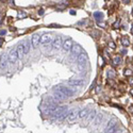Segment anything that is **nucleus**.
I'll return each instance as SVG.
<instances>
[{
    "mask_svg": "<svg viewBox=\"0 0 133 133\" xmlns=\"http://www.w3.org/2000/svg\"><path fill=\"white\" fill-rule=\"evenodd\" d=\"M55 91L61 93L62 95H64L65 97H71L73 95V91L70 90L69 87L64 86V85H57V86H55Z\"/></svg>",
    "mask_w": 133,
    "mask_h": 133,
    "instance_id": "obj_1",
    "label": "nucleus"
},
{
    "mask_svg": "<svg viewBox=\"0 0 133 133\" xmlns=\"http://www.w3.org/2000/svg\"><path fill=\"white\" fill-rule=\"evenodd\" d=\"M116 129H117V120L112 119L106 126L104 133H116Z\"/></svg>",
    "mask_w": 133,
    "mask_h": 133,
    "instance_id": "obj_2",
    "label": "nucleus"
},
{
    "mask_svg": "<svg viewBox=\"0 0 133 133\" xmlns=\"http://www.w3.org/2000/svg\"><path fill=\"white\" fill-rule=\"evenodd\" d=\"M8 57H9V63L11 64H15L18 60V54H17L16 49H11L10 52L8 53Z\"/></svg>",
    "mask_w": 133,
    "mask_h": 133,
    "instance_id": "obj_3",
    "label": "nucleus"
},
{
    "mask_svg": "<svg viewBox=\"0 0 133 133\" xmlns=\"http://www.w3.org/2000/svg\"><path fill=\"white\" fill-rule=\"evenodd\" d=\"M8 64H9V57H8V54H5V52L1 53V55H0V68L5 69L8 67Z\"/></svg>",
    "mask_w": 133,
    "mask_h": 133,
    "instance_id": "obj_4",
    "label": "nucleus"
},
{
    "mask_svg": "<svg viewBox=\"0 0 133 133\" xmlns=\"http://www.w3.org/2000/svg\"><path fill=\"white\" fill-rule=\"evenodd\" d=\"M72 46H73V42L71 38H66L64 42H63V50L65 51V52H68V51H70L71 49H72Z\"/></svg>",
    "mask_w": 133,
    "mask_h": 133,
    "instance_id": "obj_5",
    "label": "nucleus"
},
{
    "mask_svg": "<svg viewBox=\"0 0 133 133\" xmlns=\"http://www.w3.org/2000/svg\"><path fill=\"white\" fill-rule=\"evenodd\" d=\"M68 84L71 85V86L80 87V86H84L85 81L83 79H70V80H68Z\"/></svg>",
    "mask_w": 133,
    "mask_h": 133,
    "instance_id": "obj_6",
    "label": "nucleus"
},
{
    "mask_svg": "<svg viewBox=\"0 0 133 133\" xmlns=\"http://www.w3.org/2000/svg\"><path fill=\"white\" fill-rule=\"evenodd\" d=\"M62 46H63L62 37L59 35V36H57L54 39H53V42H52V48L54 49V50H59V49H60Z\"/></svg>",
    "mask_w": 133,
    "mask_h": 133,
    "instance_id": "obj_7",
    "label": "nucleus"
},
{
    "mask_svg": "<svg viewBox=\"0 0 133 133\" xmlns=\"http://www.w3.org/2000/svg\"><path fill=\"white\" fill-rule=\"evenodd\" d=\"M77 61H78V64L80 65V66H84V65H86L87 62H88L87 54H86V53H84V52L81 53V54L77 57Z\"/></svg>",
    "mask_w": 133,
    "mask_h": 133,
    "instance_id": "obj_8",
    "label": "nucleus"
},
{
    "mask_svg": "<svg viewBox=\"0 0 133 133\" xmlns=\"http://www.w3.org/2000/svg\"><path fill=\"white\" fill-rule=\"evenodd\" d=\"M41 43V35L39 34H34L31 37V45H32V48H37Z\"/></svg>",
    "mask_w": 133,
    "mask_h": 133,
    "instance_id": "obj_9",
    "label": "nucleus"
},
{
    "mask_svg": "<svg viewBox=\"0 0 133 133\" xmlns=\"http://www.w3.org/2000/svg\"><path fill=\"white\" fill-rule=\"evenodd\" d=\"M51 41H52V36L49 33H45V34L41 35V44H43V45L49 44Z\"/></svg>",
    "mask_w": 133,
    "mask_h": 133,
    "instance_id": "obj_10",
    "label": "nucleus"
},
{
    "mask_svg": "<svg viewBox=\"0 0 133 133\" xmlns=\"http://www.w3.org/2000/svg\"><path fill=\"white\" fill-rule=\"evenodd\" d=\"M71 52H72V54L79 57L81 53H83V49H82V47H81L80 45H77V44H76V45H73V46H72Z\"/></svg>",
    "mask_w": 133,
    "mask_h": 133,
    "instance_id": "obj_11",
    "label": "nucleus"
},
{
    "mask_svg": "<svg viewBox=\"0 0 133 133\" xmlns=\"http://www.w3.org/2000/svg\"><path fill=\"white\" fill-rule=\"evenodd\" d=\"M78 113L79 111L78 110H71L68 112V116H67V119L69 122H73V120L76 119L77 117H78Z\"/></svg>",
    "mask_w": 133,
    "mask_h": 133,
    "instance_id": "obj_12",
    "label": "nucleus"
},
{
    "mask_svg": "<svg viewBox=\"0 0 133 133\" xmlns=\"http://www.w3.org/2000/svg\"><path fill=\"white\" fill-rule=\"evenodd\" d=\"M16 50H17V54H18V59H23V55H26L25 54V48H23V43L18 44Z\"/></svg>",
    "mask_w": 133,
    "mask_h": 133,
    "instance_id": "obj_13",
    "label": "nucleus"
},
{
    "mask_svg": "<svg viewBox=\"0 0 133 133\" xmlns=\"http://www.w3.org/2000/svg\"><path fill=\"white\" fill-rule=\"evenodd\" d=\"M88 113H90V110L87 108L83 109V110H80L78 113V118H80V119H82V118H86V116L88 115Z\"/></svg>",
    "mask_w": 133,
    "mask_h": 133,
    "instance_id": "obj_14",
    "label": "nucleus"
},
{
    "mask_svg": "<svg viewBox=\"0 0 133 133\" xmlns=\"http://www.w3.org/2000/svg\"><path fill=\"white\" fill-rule=\"evenodd\" d=\"M96 111L95 110H93L92 112H90L88 113V115L86 116V119H87V122H92V120H94V118H95V116H96Z\"/></svg>",
    "mask_w": 133,
    "mask_h": 133,
    "instance_id": "obj_15",
    "label": "nucleus"
},
{
    "mask_svg": "<svg viewBox=\"0 0 133 133\" xmlns=\"http://www.w3.org/2000/svg\"><path fill=\"white\" fill-rule=\"evenodd\" d=\"M102 117H103V115H102V114H98V115H96V118L94 119V126H97V125L100 124L101 120H102Z\"/></svg>",
    "mask_w": 133,
    "mask_h": 133,
    "instance_id": "obj_16",
    "label": "nucleus"
},
{
    "mask_svg": "<svg viewBox=\"0 0 133 133\" xmlns=\"http://www.w3.org/2000/svg\"><path fill=\"white\" fill-rule=\"evenodd\" d=\"M103 16H104V15H103L102 12H95L94 13V17L97 19V20H102Z\"/></svg>",
    "mask_w": 133,
    "mask_h": 133,
    "instance_id": "obj_17",
    "label": "nucleus"
},
{
    "mask_svg": "<svg viewBox=\"0 0 133 133\" xmlns=\"http://www.w3.org/2000/svg\"><path fill=\"white\" fill-rule=\"evenodd\" d=\"M23 48H25V54H28L29 51H30V45H29V43L25 42L23 43Z\"/></svg>",
    "mask_w": 133,
    "mask_h": 133,
    "instance_id": "obj_18",
    "label": "nucleus"
},
{
    "mask_svg": "<svg viewBox=\"0 0 133 133\" xmlns=\"http://www.w3.org/2000/svg\"><path fill=\"white\" fill-rule=\"evenodd\" d=\"M54 98H55V99H57V100H63V99H65L66 97H65L64 95H62L61 93L57 92V94L54 95Z\"/></svg>",
    "mask_w": 133,
    "mask_h": 133,
    "instance_id": "obj_19",
    "label": "nucleus"
},
{
    "mask_svg": "<svg viewBox=\"0 0 133 133\" xmlns=\"http://www.w3.org/2000/svg\"><path fill=\"white\" fill-rule=\"evenodd\" d=\"M113 61H114V63H115L116 65H119L120 63H122V57L117 55V57H115L114 59H113Z\"/></svg>",
    "mask_w": 133,
    "mask_h": 133,
    "instance_id": "obj_20",
    "label": "nucleus"
},
{
    "mask_svg": "<svg viewBox=\"0 0 133 133\" xmlns=\"http://www.w3.org/2000/svg\"><path fill=\"white\" fill-rule=\"evenodd\" d=\"M122 45H124V46H126V47L130 46V42H129L128 38H122Z\"/></svg>",
    "mask_w": 133,
    "mask_h": 133,
    "instance_id": "obj_21",
    "label": "nucleus"
},
{
    "mask_svg": "<svg viewBox=\"0 0 133 133\" xmlns=\"http://www.w3.org/2000/svg\"><path fill=\"white\" fill-rule=\"evenodd\" d=\"M18 17L19 18H21V17H27V13H25V12H19L18 13Z\"/></svg>",
    "mask_w": 133,
    "mask_h": 133,
    "instance_id": "obj_22",
    "label": "nucleus"
},
{
    "mask_svg": "<svg viewBox=\"0 0 133 133\" xmlns=\"http://www.w3.org/2000/svg\"><path fill=\"white\" fill-rule=\"evenodd\" d=\"M108 76L109 77H113V76H114V71H113V69H110V70L108 71Z\"/></svg>",
    "mask_w": 133,
    "mask_h": 133,
    "instance_id": "obj_23",
    "label": "nucleus"
},
{
    "mask_svg": "<svg viewBox=\"0 0 133 133\" xmlns=\"http://www.w3.org/2000/svg\"><path fill=\"white\" fill-rule=\"evenodd\" d=\"M124 73H125V75H127V76H129V75H131L132 72H131V71L129 70V69H126V70L124 71Z\"/></svg>",
    "mask_w": 133,
    "mask_h": 133,
    "instance_id": "obj_24",
    "label": "nucleus"
},
{
    "mask_svg": "<svg viewBox=\"0 0 133 133\" xmlns=\"http://www.w3.org/2000/svg\"><path fill=\"white\" fill-rule=\"evenodd\" d=\"M110 47H111V48H115L114 43H112V42H111V43H110Z\"/></svg>",
    "mask_w": 133,
    "mask_h": 133,
    "instance_id": "obj_25",
    "label": "nucleus"
},
{
    "mask_svg": "<svg viewBox=\"0 0 133 133\" xmlns=\"http://www.w3.org/2000/svg\"><path fill=\"white\" fill-rule=\"evenodd\" d=\"M5 33H7V32H5V31H4V30H2V31H0V35H4V34H5Z\"/></svg>",
    "mask_w": 133,
    "mask_h": 133,
    "instance_id": "obj_26",
    "label": "nucleus"
},
{
    "mask_svg": "<svg viewBox=\"0 0 133 133\" xmlns=\"http://www.w3.org/2000/svg\"><path fill=\"white\" fill-rule=\"evenodd\" d=\"M38 14H39V15H43V14H44V10H39Z\"/></svg>",
    "mask_w": 133,
    "mask_h": 133,
    "instance_id": "obj_27",
    "label": "nucleus"
},
{
    "mask_svg": "<svg viewBox=\"0 0 133 133\" xmlns=\"http://www.w3.org/2000/svg\"><path fill=\"white\" fill-rule=\"evenodd\" d=\"M70 14H71V15H75V14H76V12H75V11H72V10H71V11H70Z\"/></svg>",
    "mask_w": 133,
    "mask_h": 133,
    "instance_id": "obj_28",
    "label": "nucleus"
},
{
    "mask_svg": "<svg viewBox=\"0 0 133 133\" xmlns=\"http://www.w3.org/2000/svg\"><path fill=\"white\" fill-rule=\"evenodd\" d=\"M131 33L133 34V26H132V30H131Z\"/></svg>",
    "mask_w": 133,
    "mask_h": 133,
    "instance_id": "obj_29",
    "label": "nucleus"
},
{
    "mask_svg": "<svg viewBox=\"0 0 133 133\" xmlns=\"http://www.w3.org/2000/svg\"><path fill=\"white\" fill-rule=\"evenodd\" d=\"M131 94H132V95H133V90H132V91H131Z\"/></svg>",
    "mask_w": 133,
    "mask_h": 133,
    "instance_id": "obj_30",
    "label": "nucleus"
},
{
    "mask_svg": "<svg viewBox=\"0 0 133 133\" xmlns=\"http://www.w3.org/2000/svg\"><path fill=\"white\" fill-rule=\"evenodd\" d=\"M132 15H133V10H132Z\"/></svg>",
    "mask_w": 133,
    "mask_h": 133,
    "instance_id": "obj_31",
    "label": "nucleus"
}]
</instances>
